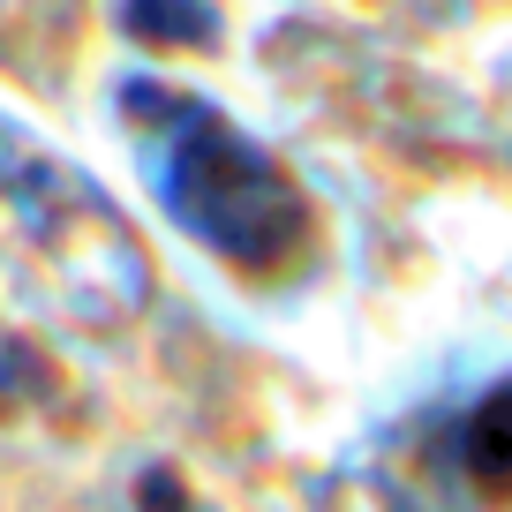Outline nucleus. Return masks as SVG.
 Masks as SVG:
<instances>
[{
    "mask_svg": "<svg viewBox=\"0 0 512 512\" xmlns=\"http://www.w3.org/2000/svg\"><path fill=\"white\" fill-rule=\"evenodd\" d=\"M0 219L46 256L68 302H83L91 317H128L144 302V256H136L128 226L98 204L91 181H76L61 159L31 151L8 128H0Z\"/></svg>",
    "mask_w": 512,
    "mask_h": 512,
    "instance_id": "f03ea898",
    "label": "nucleus"
},
{
    "mask_svg": "<svg viewBox=\"0 0 512 512\" xmlns=\"http://www.w3.org/2000/svg\"><path fill=\"white\" fill-rule=\"evenodd\" d=\"M151 512H204V505H189L174 482H151Z\"/></svg>",
    "mask_w": 512,
    "mask_h": 512,
    "instance_id": "20e7f679",
    "label": "nucleus"
},
{
    "mask_svg": "<svg viewBox=\"0 0 512 512\" xmlns=\"http://www.w3.org/2000/svg\"><path fill=\"white\" fill-rule=\"evenodd\" d=\"M128 113H136L144 136H151V166H159L151 181H159L166 211H174L204 249H219L241 272H279L309 241V211H302V196H294V181L279 174L249 136H234L211 106L136 83V91H128Z\"/></svg>",
    "mask_w": 512,
    "mask_h": 512,
    "instance_id": "f257e3e1",
    "label": "nucleus"
},
{
    "mask_svg": "<svg viewBox=\"0 0 512 512\" xmlns=\"http://www.w3.org/2000/svg\"><path fill=\"white\" fill-rule=\"evenodd\" d=\"M460 475H467V490H482V497H512V384L490 392V400L467 415Z\"/></svg>",
    "mask_w": 512,
    "mask_h": 512,
    "instance_id": "7ed1b4c3",
    "label": "nucleus"
}]
</instances>
